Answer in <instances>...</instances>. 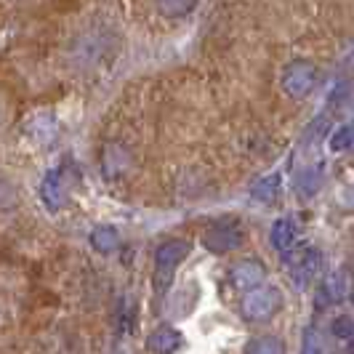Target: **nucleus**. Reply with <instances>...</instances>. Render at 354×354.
<instances>
[{
    "mask_svg": "<svg viewBox=\"0 0 354 354\" xmlns=\"http://www.w3.org/2000/svg\"><path fill=\"white\" fill-rule=\"evenodd\" d=\"M352 144H354V123L338 128L336 133H333V139H330V149H333V152H344V149H349Z\"/></svg>",
    "mask_w": 354,
    "mask_h": 354,
    "instance_id": "obj_18",
    "label": "nucleus"
},
{
    "mask_svg": "<svg viewBox=\"0 0 354 354\" xmlns=\"http://www.w3.org/2000/svg\"><path fill=\"white\" fill-rule=\"evenodd\" d=\"M181 344H184V338L174 328H158L147 338V349L152 354H174L181 349Z\"/></svg>",
    "mask_w": 354,
    "mask_h": 354,
    "instance_id": "obj_9",
    "label": "nucleus"
},
{
    "mask_svg": "<svg viewBox=\"0 0 354 354\" xmlns=\"http://www.w3.org/2000/svg\"><path fill=\"white\" fill-rule=\"evenodd\" d=\"M158 14L165 19H184L197 8V0H155Z\"/></svg>",
    "mask_w": 354,
    "mask_h": 354,
    "instance_id": "obj_15",
    "label": "nucleus"
},
{
    "mask_svg": "<svg viewBox=\"0 0 354 354\" xmlns=\"http://www.w3.org/2000/svg\"><path fill=\"white\" fill-rule=\"evenodd\" d=\"M277 192H280V174H269V176L259 178L256 184H253V189H250V197L256 200V203H274L277 200Z\"/></svg>",
    "mask_w": 354,
    "mask_h": 354,
    "instance_id": "obj_12",
    "label": "nucleus"
},
{
    "mask_svg": "<svg viewBox=\"0 0 354 354\" xmlns=\"http://www.w3.org/2000/svg\"><path fill=\"white\" fill-rule=\"evenodd\" d=\"M189 250H192V245L187 240H168L158 248V253H155V290L158 293L168 290L176 266L189 256Z\"/></svg>",
    "mask_w": 354,
    "mask_h": 354,
    "instance_id": "obj_2",
    "label": "nucleus"
},
{
    "mask_svg": "<svg viewBox=\"0 0 354 354\" xmlns=\"http://www.w3.org/2000/svg\"><path fill=\"white\" fill-rule=\"evenodd\" d=\"M125 168H128V152L120 144H109L104 149V176H120Z\"/></svg>",
    "mask_w": 354,
    "mask_h": 354,
    "instance_id": "obj_13",
    "label": "nucleus"
},
{
    "mask_svg": "<svg viewBox=\"0 0 354 354\" xmlns=\"http://www.w3.org/2000/svg\"><path fill=\"white\" fill-rule=\"evenodd\" d=\"M272 245L277 250H288L296 245V224L290 216H283L272 227Z\"/></svg>",
    "mask_w": 354,
    "mask_h": 354,
    "instance_id": "obj_11",
    "label": "nucleus"
},
{
    "mask_svg": "<svg viewBox=\"0 0 354 354\" xmlns=\"http://www.w3.org/2000/svg\"><path fill=\"white\" fill-rule=\"evenodd\" d=\"M230 280L237 290H253L266 280V269L256 259H245L230 269Z\"/></svg>",
    "mask_w": 354,
    "mask_h": 354,
    "instance_id": "obj_6",
    "label": "nucleus"
},
{
    "mask_svg": "<svg viewBox=\"0 0 354 354\" xmlns=\"http://www.w3.org/2000/svg\"><path fill=\"white\" fill-rule=\"evenodd\" d=\"M64 174L59 171V168H53L48 171L43 181H40V200H43V205L48 208V211H59L62 208V203H64Z\"/></svg>",
    "mask_w": 354,
    "mask_h": 354,
    "instance_id": "obj_8",
    "label": "nucleus"
},
{
    "mask_svg": "<svg viewBox=\"0 0 354 354\" xmlns=\"http://www.w3.org/2000/svg\"><path fill=\"white\" fill-rule=\"evenodd\" d=\"M243 243H245V232H243V227L234 218L216 221L203 234V245L211 250V253H230V250L240 248Z\"/></svg>",
    "mask_w": 354,
    "mask_h": 354,
    "instance_id": "obj_4",
    "label": "nucleus"
},
{
    "mask_svg": "<svg viewBox=\"0 0 354 354\" xmlns=\"http://www.w3.org/2000/svg\"><path fill=\"white\" fill-rule=\"evenodd\" d=\"M301 354H322V346H319V341H317V336H315V330H312V328L304 333Z\"/></svg>",
    "mask_w": 354,
    "mask_h": 354,
    "instance_id": "obj_20",
    "label": "nucleus"
},
{
    "mask_svg": "<svg viewBox=\"0 0 354 354\" xmlns=\"http://www.w3.org/2000/svg\"><path fill=\"white\" fill-rule=\"evenodd\" d=\"M315 83H317V67L312 64V62H290L283 72V88L288 96H293V99H304L306 93H312L315 88Z\"/></svg>",
    "mask_w": 354,
    "mask_h": 354,
    "instance_id": "obj_5",
    "label": "nucleus"
},
{
    "mask_svg": "<svg viewBox=\"0 0 354 354\" xmlns=\"http://www.w3.org/2000/svg\"><path fill=\"white\" fill-rule=\"evenodd\" d=\"M0 128H3V109H0Z\"/></svg>",
    "mask_w": 354,
    "mask_h": 354,
    "instance_id": "obj_21",
    "label": "nucleus"
},
{
    "mask_svg": "<svg viewBox=\"0 0 354 354\" xmlns=\"http://www.w3.org/2000/svg\"><path fill=\"white\" fill-rule=\"evenodd\" d=\"M319 187H322V168H306L301 176L296 178V192L301 197H312L319 192Z\"/></svg>",
    "mask_w": 354,
    "mask_h": 354,
    "instance_id": "obj_16",
    "label": "nucleus"
},
{
    "mask_svg": "<svg viewBox=\"0 0 354 354\" xmlns=\"http://www.w3.org/2000/svg\"><path fill=\"white\" fill-rule=\"evenodd\" d=\"M91 245L99 253H115L120 248V234L115 227H96L91 232Z\"/></svg>",
    "mask_w": 354,
    "mask_h": 354,
    "instance_id": "obj_14",
    "label": "nucleus"
},
{
    "mask_svg": "<svg viewBox=\"0 0 354 354\" xmlns=\"http://www.w3.org/2000/svg\"><path fill=\"white\" fill-rule=\"evenodd\" d=\"M333 336L338 338H352L354 336V317L352 315H341V317L333 319Z\"/></svg>",
    "mask_w": 354,
    "mask_h": 354,
    "instance_id": "obj_19",
    "label": "nucleus"
},
{
    "mask_svg": "<svg viewBox=\"0 0 354 354\" xmlns=\"http://www.w3.org/2000/svg\"><path fill=\"white\" fill-rule=\"evenodd\" d=\"M319 264H322V253L317 248L283 250V266L288 269L296 290H304L306 285L315 280V274L319 272Z\"/></svg>",
    "mask_w": 354,
    "mask_h": 354,
    "instance_id": "obj_3",
    "label": "nucleus"
},
{
    "mask_svg": "<svg viewBox=\"0 0 354 354\" xmlns=\"http://www.w3.org/2000/svg\"><path fill=\"white\" fill-rule=\"evenodd\" d=\"M245 354H285V344L277 336H259L245 346Z\"/></svg>",
    "mask_w": 354,
    "mask_h": 354,
    "instance_id": "obj_17",
    "label": "nucleus"
},
{
    "mask_svg": "<svg viewBox=\"0 0 354 354\" xmlns=\"http://www.w3.org/2000/svg\"><path fill=\"white\" fill-rule=\"evenodd\" d=\"M283 306V293L272 285H259L253 290H245L243 304H240V315L250 322H266L272 319Z\"/></svg>",
    "mask_w": 354,
    "mask_h": 354,
    "instance_id": "obj_1",
    "label": "nucleus"
},
{
    "mask_svg": "<svg viewBox=\"0 0 354 354\" xmlns=\"http://www.w3.org/2000/svg\"><path fill=\"white\" fill-rule=\"evenodd\" d=\"M24 133L30 136V142L37 147H48L56 142V133H59V123L51 112H37L30 118V123L24 128Z\"/></svg>",
    "mask_w": 354,
    "mask_h": 354,
    "instance_id": "obj_7",
    "label": "nucleus"
},
{
    "mask_svg": "<svg viewBox=\"0 0 354 354\" xmlns=\"http://www.w3.org/2000/svg\"><path fill=\"white\" fill-rule=\"evenodd\" d=\"M346 290H349V285H346V274H344V272H333V274H328V277H325V283H322V288H319L317 301L319 304H325V301L336 304L346 296Z\"/></svg>",
    "mask_w": 354,
    "mask_h": 354,
    "instance_id": "obj_10",
    "label": "nucleus"
}]
</instances>
